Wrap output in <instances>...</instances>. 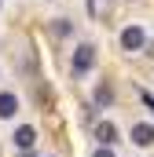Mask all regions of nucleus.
<instances>
[{
    "label": "nucleus",
    "instance_id": "f257e3e1",
    "mask_svg": "<svg viewBox=\"0 0 154 157\" xmlns=\"http://www.w3.org/2000/svg\"><path fill=\"white\" fill-rule=\"evenodd\" d=\"M95 44H77L74 48V59H70V70H74V77H84V73H92V66H95Z\"/></svg>",
    "mask_w": 154,
    "mask_h": 157
},
{
    "label": "nucleus",
    "instance_id": "f03ea898",
    "mask_svg": "<svg viewBox=\"0 0 154 157\" xmlns=\"http://www.w3.org/2000/svg\"><path fill=\"white\" fill-rule=\"evenodd\" d=\"M143 44H147V33L140 26H125L121 29V51H140Z\"/></svg>",
    "mask_w": 154,
    "mask_h": 157
},
{
    "label": "nucleus",
    "instance_id": "7ed1b4c3",
    "mask_svg": "<svg viewBox=\"0 0 154 157\" xmlns=\"http://www.w3.org/2000/svg\"><path fill=\"white\" fill-rule=\"evenodd\" d=\"M33 143H37V128L33 124H18L15 128V146L18 150H33Z\"/></svg>",
    "mask_w": 154,
    "mask_h": 157
},
{
    "label": "nucleus",
    "instance_id": "20e7f679",
    "mask_svg": "<svg viewBox=\"0 0 154 157\" xmlns=\"http://www.w3.org/2000/svg\"><path fill=\"white\" fill-rule=\"evenodd\" d=\"M95 139H99V146H114L117 143V124L114 121H99L95 124Z\"/></svg>",
    "mask_w": 154,
    "mask_h": 157
},
{
    "label": "nucleus",
    "instance_id": "39448f33",
    "mask_svg": "<svg viewBox=\"0 0 154 157\" xmlns=\"http://www.w3.org/2000/svg\"><path fill=\"white\" fill-rule=\"evenodd\" d=\"M15 113H18V95L15 91H0V117L11 121Z\"/></svg>",
    "mask_w": 154,
    "mask_h": 157
},
{
    "label": "nucleus",
    "instance_id": "423d86ee",
    "mask_svg": "<svg viewBox=\"0 0 154 157\" xmlns=\"http://www.w3.org/2000/svg\"><path fill=\"white\" fill-rule=\"evenodd\" d=\"M132 143L136 146H151L154 143V124H132Z\"/></svg>",
    "mask_w": 154,
    "mask_h": 157
},
{
    "label": "nucleus",
    "instance_id": "0eeeda50",
    "mask_svg": "<svg viewBox=\"0 0 154 157\" xmlns=\"http://www.w3.org/2000/svg\"><path fill=\"white\" fill-rule=\"evenodd\" d=\"M92 99H95V106H110V102H114V88H110V84H99Z\"/></svg>",
    "mask_w": 154,
    "mask_h": 157
},
{
    "label": "nucleus",
    "instance_id": "6e6552de",
    "mask_svg": "<svg viewBox=\"0 0 154 157\" xmlns=\"http://www.w3.org/2000/svg\"><path fill=\"white\" fill-rule=\"evenodd\" d=\"M51 33H55V37H70V33H74L70 18H51Z\"/></svg>",
    "mask_w": 154,
    "mask_h": 157
},
{
    "label": "nucleus",
    "instance_id": "1a4fd4ad",
    "mask_svg": "<svg viewBox=\"0 0 154 157\" xmlns=\"http://www.w3.org/2000/svg\"><path fill=\"white\" fill-rule=\"evenodd\" d=\"M92 157H114V150H110V146H99V150H95Z\"/></svg>",
    "mask_w": 154,
    "mask_h": 157
}]
</instances>
